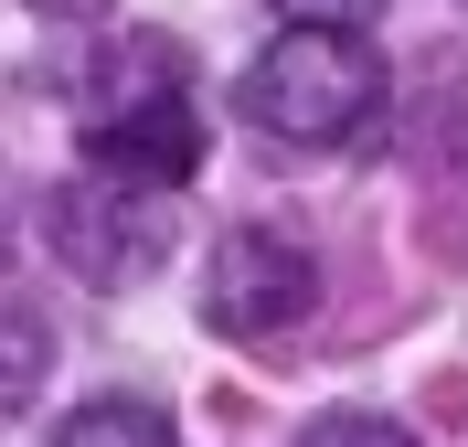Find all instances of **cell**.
<instances>
[{"instance_id": "6da1fadb", "label": "cell", "mask_w": 468, "mask_h": 447, "mask_svg": "<svg viewBox=\"0 0 468 447\" xmlns=\"http://www.w3.org/2000/svg\"><path fill=\"white\" fill-rule=\"evenodd\" d=\"M234 107L266 128V139H298V149H330L383 107V54L362 32H277L256 64H245V86Z\"/></svg>"}, {"instance_id": "7a4b0ae2", "label": "cell", "mask_w": 468, "mask_h": 447, "mask_svg": "<svg viewBox=\"0 0 468 447\" xmlns=\"http://www.w3.org/2000/svg\"><path fill=\"white\" fill-rule=\"evenodd\" d=\"M309 298H320V256L277 224H234L203 267V320L234 341H277L288 320H309Z\"/></svg>"}, {"instance_id": "3957f363", "label": "cell", "mask_w": 468, "mask_h": 447, "mask_svg": "<svg viewBox=\"0 0 468 447\" xmlns=\"http://www.w3.org/2000/svg\"><path fill=\"white\" fill-rule=\"evenodd\" d=\"M86 160L117 192H171V181L203 171V118H192V86L160 75L149 96H107V118H86Z\"/></svg>"}, {"instance_id": "277c9868", "label": "cell", "mask_w": 468, "mask_h": 447, "mask_svg": "<svg viewBox=\"0 0 468 447\" xmlns=\"http://www.w3.org/2000/svg\"><path fill=\"white\" fill-rule=\"evenodd\" d=\"M54 447H181V437H171V416H160V405L107 394V405H75V416L54 426Z\"/></svg>"}, {"instance_id": "5b68a950", "label": "cell", "mask_w": 468, "mask_h": 447, "mask_svg": "<svg viewBox=\"0 0 468 447\" xmlns=\"http://www.w3.org/2000/svg\"><path fill=\"white\" fill-rule=\"evenodd\" d=\"M277 11H288V32H362L383 0H277Z\"/></svg>"}, {"instance_id": "8992f818", "label": "cell", "mask_w": 468, "mask_h": 447, "mask_svg": "<svg viewBox=\"0 0 468 447\" xmlns=\"http://www.w3.org/2000/svg\"><path fill=\"white\" fill-rule=\"evenodd\" d=\"M309 447H415L394 416H330V426H309Z\"/></svg>"}]
</instances>
